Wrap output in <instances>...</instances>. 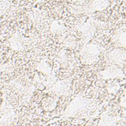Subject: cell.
Wrapping results in <instances>:
<instances>
[{
	"instance_id": "1",
	"label": "cell",
	"mask_w": 126,
	"mask_h": 126,
	"mask_svg": "<svg viewBox=\"0 0 126 126\" xmlns=\"http://www.w3.org/2000/svg\"><path fill=\"white\" fill-rule=\"evenodd\" d=\"M91 4H92L94 8L99 10L103 9L105 7L107 6L108 4H109V2L105 0H96L93 1Z\"/></svg>"
}]
</instances>
